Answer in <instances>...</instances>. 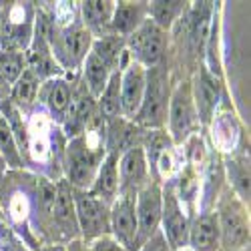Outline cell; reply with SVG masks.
<instances>
[{
	"instance_id": "obj_26",
	"label": "cell",
	"mask_w": 251,
	"mask_h": 251,
	"mask_svg": "<svg viewBox=\"0 0 251 251\" xmlns=\"http://www.w3.org/2000/svg\"><path fill=\"white\" fill-rule=\"evenodd\" d=\"M0 155L4 157L6 167H12V169H20L23 167V153H20L14 133L10 129L8 121L0 115Z\"/></svg>"
},
{
	"instance_id": "obj_8",
	"label": "cell",
	"mask_w": 251,
	"mask_h": 251,
	"mask_svg": "<svg viewBox=\"0 0 251 251\" xmlns=\"http://www.w3.org/2000/svg\"><path fill=\"white\" fill-rule=\"evenodd\" d=\"M161 209H163V185H161L159 179H151L135 197L139 249H141L143 243H147L159 231Z\"/></svg>"
},
{
	"instance_id": "obj_21",
	"label": "cell",
	"mask_w": 251,
	"mask_h": 251,
	"mask_svg": "<svg viewBox=\"0 0 251 251\" xmlns=\"http://www.w3.org/2000/svg\"><path fill=\"white\" fill-rule=\"evenodd\" d=\"M80 71H82V78L80 80L85 82V87L89 89V93L95 99H99V95L104 91V87H107L111 75L115 73L107 65V62H102L95 52H89L87 54V58H85V62H82Z\"/></svg>"
},
{
	"instance_id": "obj_29",
	"label": "cell",
	"mask_w": 251,
	"mask_h": 251,
	"mask_svg": "<svg viewBox=\"0 0 251 251\" xmlns=\"http://www.w3.org/2000/svg\"><path fill=\"white\" fill-rule=\"evenodd\" d=\"M23 245L25 243L18 239L14 227L8 223L6 215L2 213V209H0V249L2 251H26Z\"/></svg>"
},
{
	"instance_id": "obj_34",
	"label": "cell",
	"mask_w": 251,
	"mask_h": 251,
	"mask_svg": "<svg viewBox=\"0 0 251 251\" xmlns=\"http://www.w3.org/2000/svg\"><path fill=\"white\" fill-rule=\"evenodd\" d=\"M6 169H8V167H6V161H4V157H2V155H0V177H2V175L6 173Z\"/></svg>"
},
{
	"instance_id": "obj_14",
	"label": "cell",
	"mask_w": 251,
	"mask_h": 251,
	"mask_svg": "<svg viewBox=\"0 0 251 251\" xmlns=\"http://www.w3.org/2000/svg\"><path fill=\"white\" fill-rule=\"evenodd\" d=\"M191 95H193L199 125H209L211 119L215 117L217 102L221 99L219 76H215L207 67H201L191 85Z\"/></svg>"
},
{
	"instance_id": "obj_28",
	"label": "cell",
	"mask_w": 251,
	"mask_h": 251,
	"mask_svg": "<svg viewBox=\"0 0 251 251\" xmlns=\"http://www.w3.org/2000/svg\"><path fill=\"white\" fill-rule=\"evenodd\" d=\"M209 16H211V2H197L193 6L191 20V38L195 47H203L209 34Z\"/></svg>"
},
{
	"instance_id": "obj_12",
	"label": "cell",
	"mask_w": 251,
	"mask_h": 251,
	"mask_svg": "<svg viewBox=\"0 0 251 251\" xmlns=\"http://www.w3.org/2000/svg\"><path fill=\"white\" fill-rule=\"evenodd\" d=\"M135 197L119 195L111 205V237L127 251H139Z\"/></svg>"
},
{
	"instance_id": "obj_5",
	"label": "cell",
	"mask_w": 251,
	"mask_h": 251,
	"mask_svg": "<svg viewBox=\"0 0 251 251\" xmlns=\"http://www.w3.org/2000/svg\"><path fill=\"white\" fill-rule=\"evenodd\" d=\"M165 125L169 127L167 135H169L171 143L175 145L185 143L187 137L199 127V119H197L195 102L191 95V82H179L171 91Z\"/></svg>"
},
{
	"instance_id": "obj_9",
	"label": "cell",
	"mask_w": 251,
	"mask_h": 251,
	"mask_svg": "<svg viewBox=\"0 0 251 251\" xmlns=\"http://www.w3.org/2000/svg\"><path fill=\"white\" fill-rule=\"evenodd\" d=\"M189 217L185 215L183 205L179 201L173 185H163V209H161V225L159 231L165 241L169 243L171 251H179L187 247V235H189Z\"/></svg>"
},
{
	"instance_id": "obj_31",
	"label": "cell",
	"mask_w": 251,
	"mask_h": 251,
	"mask_svg": "<svg viewBox=\"0 0 251 251\" xmlns=\"http://www.w3.org/2000/svg\"><path fill=\"white\" fill-rule=\"evenodd\" d=\"M139 251H171V247H169V243L165 241V237H163V233L161 231H157L147 243H143L141 245V249Z\"/></svg>"
},
{
	"instance_id": "obj_4",
	"label": "cell",
	"mask_w": 251,
	"mask_h": 251,
	"mask_svg": "<svg viewBox=\"0 0 251 251\" xmlns=\"http://www.w3.org/2000/svg\"><path fill=\"white\" fill-rule=\"evenodd\" d=\"M73 195L78 237L85 243H91L102 235H111V205L93 197L89 191L75 189Z\"/></svg>"
},
{
	"instance_id": "obj_24",
	"label": "cell",
	"mask_w": 251,
	"mask_h": 251,
	"mask_svg": "<svg viewBox=\"0 0 251 251\" xmlns=\"http://www.w3.org/2000/svg\"><path fill=\"white\" fill-rule=\"evenodd\" d=\"M38 87H40L38 76L30 69H25V73L20 75L18 80L10 87V100H12V104L16 109H20V107H32V104L36 102Z\"/></svg>"
},
{
	"instance_id": "obj_2",
	"label": "cell",
	"mask_w": 251,
	"mask_h": 251,
	"mask_svg": "<svg viewBox=\"0 0 251 251\" xmlns=\"http://www.w3.org/2000/svg\"><path fill=\"white\" fill-rule=\"evenodd\" d=\"M169 71L157 65L147 69V82H145V93L141 107L133 117V123L143 131H155L163 129L167 121V107H169Z\"/></svg>"
},
{
	"instance_id": "obj_19",
	"label": "cell",
	"mask_w": 251,
	"mask_h": 251,
	"mask_svg": "<svg viewBox=\"0 0 251 251\" xmlns=\"http://www.w3.org/2000/svg\"><path fill=\"white\" fill-rule=\"evenodd\" d=\"M117 157L104 155V159L99 165V171L89 187V193L102 203L113 205V201L119 197V173H117Z\"/></svg>"
},
{
	"instance_id": "obj_23",
	"label": "cell",
	"mask_w": 251,
	"mask_h": 251,
	"mask_svg": "<svg viewBox=\"0 0 251 251\" xmlns=\"http://www.w3.org/2000/svg\"><path fill=\"white\" fill-rule=\"evenodd\" d=\"M91 52H95L102 62L113 69V71H119L121 67V58L125 54V38L109 32L100 38H95L93 40V47H91Z\"/></svg>"
},
{
	"instance_id": "obj_36",
	"label": "cell",
	"mask_w": 251,
	"mask_h": 251,
	"mask_svg": "<svg viewBox=\"0 0 251 251\" xmlns=\"http://www.w3.org/2000/svg\"><path fill=\"white\" fill-rule=\"evenodd\" d=\"M179 251H191V249H189V247H185V249H179Z\"/></svg>"
},
{
	"instance_id": "obj_17",
	"label": "cell",
	"mask_w": 251,
	"mask_h": 251,
	"mask_svg": "<svg viewBox=\"0 0 251 251\" xmlns=\"http://www.w3.org/2000/svg\"><path fill=\"white\" fill-rule=\"evenodd\" d=\"M187 247L191 251H221V233L215 211H207L189 223Z\"/></svg>"
},
{
	"instance_id": "obj_16",
	"label": "cell",
	"mask_w": 251,
	"mask_h": 251,
	"mask_svg": "<svg viewBox=\"0 0 251 251\" xmlns=\"http://www.w3.org/2000/svg\"><path fill=\"white\" fill-rule=\"evenodd\" d=\"M38 100L45 104L50 119L54 125H62L71 109V99H73V85L62 78V76H52L45 82H40L38 87Z\"/></svg>"
},
{
	"instance_id": "obj_35",
	"label": "cell",
	"mask_w": 251,
	"mask_h": 251,
	"mask_svg": "<svg viewBox=\"0 0 251 251\" xmlns=\"http://www.w3.org/2000/svg\"><path fill=\"white\" fill-rule=\"evenodd\" d=\"M0 89H6V93L10 91V87H8L6 82H4V78H2V76H0Z\"/></svg>"
},
{
	"instance_id": "obj_22",
	"label": "cell",
	"mask_w": 251,
	"mask_h": 251,
	"mask_svg": "<svg viewBox=\"0 0 251 251\" xmlns=\"http://www.w3.org/2000/svg\"><path fill=\"white\" fill-rule=\"evenodd\" d=\"M185 4L187 2H181V0H155V2H147V16L163 32H167L183 14Z\"/></svg>"
},
{
	"instance_id": "obj_25",
	"label": "cell",
	"mask_w": 251,
	"mask_h": 251,
	"mask_svg": "<svg viewBox=\"0 0 251 251\" xmlns=\"http://www.w3.org/2000/svg\"><path fill=\"white\" fill-rule=\"evenodd\" d=\"M225 167L231 181V191L243 203H249V163L245 159H229Z\"/></svg>"
},
{
	"instance_id": "obj_18",
	"label": "cell",
	"mask_w": 251,
	"mask_h": 251,
	"mask_svg": "<svg viewBox=\"0 0 251 251\" xmlns=\"http://www.w3.org/2000/svg\"><path fill=\"white\" fill-rule=\"evenodd\" d=\"M115 4L117 2H111V0H85V2H80L82 26L93 34V38H100L111 32Z\"/></svg>"
},
{
	"instance_id": "obj_30",
	"label": "cell",
	"mask_w": 251,
	"mask_h": 251,
	"mask_svg": "<svg viewBox=\"0 0 251 251\" xmlns=\"http://www.w3.org/2000/svg\"><path fill=\"white\" fill-rule=\"evenodd\" d=\"M89 245H91V251H127L125 247H121L111 235H102V237L91 241Z\"/></svg>"
},
{
	"instance_id": "obj_7",
	"label": "cell",
	"mask_w": 251,
	"mask_h": 251,
	"mask_svg": "<svg viewBox=\"0 0 251 251\" xmlns=\"http://www.w3.org/2000/svg\"><path fill=\"white\" fill-rule=\"evenodd\" d=\"M125 49L141 67L153 69L161 65L165 54V32L147 16L131 36L125 38Z\"/></svg>"
},
{
	"instance_id": "obj_33",
	"label": "cell",
	"mask_w": 251,
	"mask_h": 251,
	"mask_svg": "<svg viewBox=\"0 0 251 251\" xmlns=\"http://www.w3.org/2000/svg\"><path fill=\"white\" fill-rule=\"evenodd\" d=\"M36 251H67V247L60 243H50V245H40Z\"/></svg>"
},
{
	"instance_id": "obj_6",
	"label": "cell",
	"mask_w": 251,
	"mask_h": 251,
	"mask_svg": "<svg viewBox=\"0 0 251 251\" xmlns=\"http://www.w3.org/2000/svg\"><path fill=\"white\" fill-rule=\"evenodd\" d=\"M93 34L82 25H69L54 32L50 52L60 69L75 71L80 69L93 47Z\"/></svg>"
},
{
	"instance_id": "obj_3",
	"label": "cell",
	"mask_w": 251,
	"mask_h": 251,
	"mask_svg": "<svg viewBox=\"0 0 251 251\" xmlns=\"http://www.w3.org/2000/svg\"><path fill=\"white\" fill-rule=\"evenodd\" d=\"M215 213L221 233V251H239L249 247V215L245 203L231 189L221 195Z\"/></svg>"
},
{
	"instance_id": "obj_11",
	"label": "cell",
	"mask_w": 251,
	"mask_h": 251,
	"mask_svg": "<svg viewBox=\"0 0 251 251\" xmlns=\"http://www.w3.org/2000/svg\"><path fill=\"white\" fill-rule=\"evenodd\" d=\"M117 173H119V195L137 197V193L151 181L149 163L143 147H135L127 153H123L117 161Z\"/></svg>"
},
{
	"instance_id": "obj_1",
	"label": "cell",
	"mask_w": 251,
	"mask_h": 251,
	"mask_svg": "<svg viewBox=\"0 0 251 251\" xmlns=\"http://www.w3.org/2000/svg\"><path fill=\"white\" fill-rule=\"evenodd\" d=\"M104 155H107L104 151V121L97 115L85 129V133L67 141L60 161L62 173H65L62 179L73 189L87 191Z\"/></svg>"
},
{
	"instance_id": "obj_20",
	"label": "cell",
	"mask_w": 251,
	"mask_h": 251,
	"mask_svg": "<svg viewBox=\"0 0 251 251\" xmlns=\"http://www.w3.org/2000/svg\"><path fill=\"white\" fill-rule=\"evenodd\" d=\"M145 18H147V2H117L111 20V32L127 38L143 25Z\"/></svg>"
},
{
	"instance_id": "obj_15",
	"label": "cell",
	"mask_w": 251,
	"mask_h": 251,
	"mask_svg": "<svg viewBox=\"0 0 251 251\" xmlns=\"http://www.w3.org/2000/svg\"><path fill=\"white\" fill-rule=\"evenodd\" d=\"M145 131L129 119L115 117L104 123V151L117 159L135 147H141Z\"/></svg>"
},
{
	"instance_id": "obj_32",
	"label": "cell",
	"mask_w": 251,
	"mask_h": 251,
	"mask_svg": "<svg viewBox=\"0 0 251 251\" xmlns=\"http://www.w3.org/2000/svg\"><path fill=\"white\" fill-rule=\"evenodd\" d=\"M65 247H67V251H91V245H89V243H85L80 237H78V239L69 241Z\"/></svg>"
},
{
	"instance_id": "obj_10",
	"label": "cell",
	"mask_w": 251,
	"mask_h": 251,
	"mask_svg": "<svg viewBox=\"0 0 251 251\" xmlns=\"http://www.w3.org/2000/svg\"><path fill=\"white\" fill-rule=\"evenodd\" d=\"M121 117L133 121L137 115L143 93H145V82H147V69L135 62L127 49L121 58Z\"/></svg>"
},
{
	"instance_id": "obj_27",
	"label": "cell",
	"mask_w": 251,
	"mask_h": 251,
	"mask_svg": "<svg viewBox=\"0 0 251 251\" xmlns=\"http://www.w3.org/2000/svg\"><path fill=\"white\" fill-rule=\"evenodd\" d=\"M26 60L25 52L20 50H0V76L4 78L8 87H12L18 80V76L25 73Z\"/></svg>"
},
{
	"instance_id": "obj_13",
	"label": "cell",
	"mask_w": 251,
	"mask_h": 251,
	"mask_svg": "<svg viewBox=\"0 0 251 251\" xmlns=\"http://www.w3.org/2000/svg\"><path fill=\"white\" fill-rule=\"evenodd\" d=\"M54 203L50 209V225L56 227L60 235H65L67 241L78 239V225H76V213H75V195L73 187L65 181L58 179L54 181Z\"/></svg>"
}]
</instances>
